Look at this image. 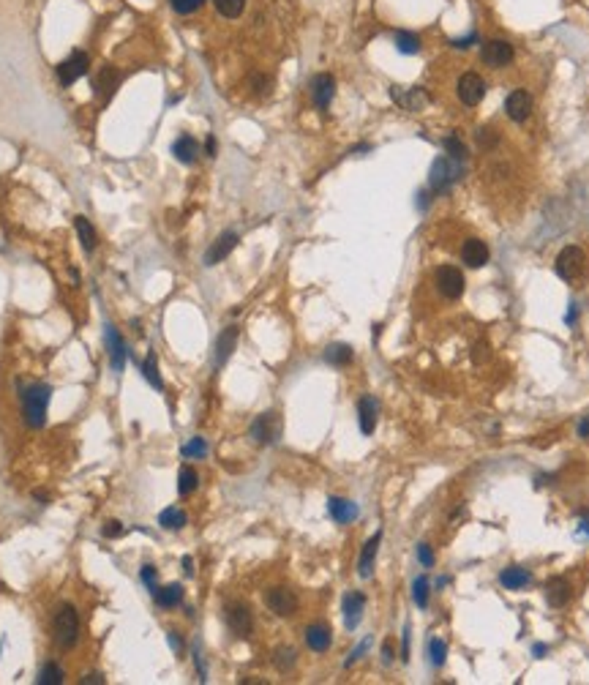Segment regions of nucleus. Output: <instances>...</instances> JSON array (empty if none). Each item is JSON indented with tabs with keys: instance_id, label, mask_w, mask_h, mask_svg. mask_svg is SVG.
Listing matches in <instances>:
<instances>
[{
	"instance_id": "obj_1",
	"label": "nucleus",
	"mask_w": 589,
	"mask_h": 685,
	"mask_svg": "<svg viewBox=\"0 0 589 685\" xmlns=\"http://www.w3.org/2000/svg\"><path fill=\"white\" fill-rule=\"evenodd\" d=\"M49 399H52V388L47 382H33L22 391V418L30 429H41L47 423Z\"/></svg>"
},
{
	"instance_id": "obj_48",
	"label": "nucleus",
	"mask_w": 589,
	"mask_h": 685,
	"mask_svg": "<svg viewBox=\"0 0 589 685\" xmlns=\"http://www.w3.org/2000/svg\"><path fill=\"white\" fill-rule=\"evenodd\" d=\"M478 145H480V147L497 145V134H494L491 128H480V131H478Z\"/></svg>"
},
{
	"instance_id": "obj_29",
	"label": "nucleus",
	"mask_w": 589,
	"mask_h": 685,
	"mask_svg": "<svg viewBox=\"0 0 589 685\" xmlns=\"http://www.w3.org/2000/svg\"><path fill=\"white\" fill-rule=\"evenodd\" d=\"M159 524H162V530L178 533V530H183L186 524H188V516H186V511H181L178 505H169V508H164L162 514H159Z\"/></svg>"
},
{
	"instance_id": "obj_42",
	"label": "nucleus",
	"mask_w": 589,
	"mask_h": 685,
	"mask_svg": "<svg viewBox=\"0 0 589 685\" xmlns=\"http://www.w3.org/2000/svg\"><path fill=\"white\" fill-rule=\"evenodd\" d=\"M140 579H142V584L150 590V593H156V587H159V571H156V565L145 562L142 571H140Z\"/></svg>"
},
{
	"instance_id": "obj_2",
	"label": "nucleus",
	"mask_w": 589,
	"mask_h": 685,
	"mask_svg": "<svg viewBox=\"0 0 589 685\" xmlns=\"http://www.w3.org/2000/svg\"><path fill=\"white\" fill-rule=\"evenodd\" d=\"M52 636H55V644L61 650L77 647V642H80V612H77V606H71V603L58 606V612L52 617Z\"/></svg>"
},
{
	"instance_id": "obj_4",
	"label": "nucleus",
	"mask_w": 589,
	"mask_h": 685,
	"mask_svg": "<svg viewBox=\"0 0 589 685\" xmlns=\"http://www.w3.org/2000/svg\"><path fill=\"white\" fill-rule=\"evenodd\" d=\"M251 440L257 442V445H273V442H279V437H281V416L279 413H262V416L254 418V423H251Z\"/></svg>"
},
{
	"instance_id": "obj_13",
	"label": "nucleus",
	"mask_w": 589,
	"mask_h": 685,
	"mask_svg": "<svg viewBox=\"0 0 589 685\" xmlns=\"http://www.w3.org/2000/svg\"><path fill=\"white\" fill-rule=\"evenodd\" d=\"M456 93H459V99L467 107H475L480 104L483 96H486V83H483V77H478L475 71H469V74H461Z\"/></svg>"
},
{
	"instance_id": "obj_9",
	"label": "nucleus",
	"mask_w": 589,
	"mask_h": 685,
	"mask_svg": "<svg viewBox=\"0 0 589 685\" xmlns=\"http://www.w3.org/2000/svg\"><path fill=\"white\" fill-rule=\"evenodd\" d=\"M104 344L109 350V363L112 369L121 374L126 369V360H128V347H126V339L121 336V331L115 325H104Z\"/></svg>"
},
{
	"instance_id": "obj_12",
	"label": "nucleus",
	"mask_w": 589,
	"mask_h": 685,
	"mask_svg": "<svg viewBox=\"0 0 589 685\" xmlns=\"http://www.w3.org/2000/svg\"><path fill=\"white\" fill-rule=\"evenodd\" d=\"M390 99L401 107V109H406V112H420L428 104V93L423 87H401V85H393L390 87Z\"/></svg>"
},
{
	"instance_id": "obj_20",
	"label": "nucleus",
	"mask_w": 589,
	"mask_h": 685,
	"mask_svg": "<svg viewBox=\"0 0 589 685\" xmlns=\"http://www.w3.org/2000/svg\"><path fill=\"white\" fill-rule=\"evenodd\" d=\"M238 339H241V328H238V325H229V328H224V331L219 333V339H216V366H219V369L229 360V355L235 353Z\"/></svg>"
},
{
	"instance_id": "obj_5",
	"label": "nucleus",
	"mask_w": 589,
	"mask_h": 685,
	"mask_svg": "<svg viewBox=\"0 0 589 685\" xmlns=\"http://www.w3.org/2000/svg\"><path fill=\"white\" fill-rule=\"evenodd\" d=\"M434 284H437V290L442 292L447 301L461 298L464 290H467V279H464V273H461L459 268H453V265L437 268V273H434Z\"/></svg>"
},
{
	"instance_id": "obj_52",
	"label": "nucleus",
	"mask_w": 589,
	"mask_h": 685,
	"mask_svg": "<svg viewBox=\"0 0 589 685\" xmlns=\"http://www.w3.org/2000/svg\"><path fill=\"white\" fill-rule=\"evenodd\" d=\"M475 42H478V36H475V33H469L467 39H456V42H453V47H459V49H467L469 44H475Z\"/></svg>"
},
{
	"instance_id": "obj_16",
	"label": "nucleus",
	"mask_w": 589,
	"mask_h": 685,
	"mask_svg": "<svg viewBox=\"0 0 589 685\" xmlns=\"http://www.w3.org/2000/svg\"><path fill=\"white\" fill-rule=\"evenodd\" d=\"M505 112H508L510 121L524 123L529 115H532V96H529L527 90H513L508 99H505Z\"/></svg>"
},
{
	"instance_id": "obj_51",
	"label": "nucleus",
	"mask_w": 589,
	"mask_h": 685,
	"mask_svg": "<svg viewBox=\"0 0 589 685\" xmlns=\"http://www.w3.org/2000/svg\"><path fill=\"white\" fill-rule=\"evenodd\" d=\"M401 661H409V625L404 628V636H401Z\"/></svg>"
},
{
	"instance_id": "obj_17",
	"label": "nucleus",
	"mask_w": 589,
	"mask_h": 685,
	"mask_svg": "<svg viewBox=\"0 0 589 685\" xmlns=\"http://www.w3.org/2000/svg\"><path fill=\"white\" fill-rule=\"evenodd\" d=\"M327 514H330V519L336 521V524H352V521L360 516V508L352 499L330 497L327 499Z\"/></svg>"
},
{
	"instance_id": "obj_47",
	"label": "nucleus",
	"mask_w": 589,
	"mask_h": 685,
	"mask_svg": "<svg viewBox=\"0 0 589 685\" xmlns=\"http://www.w3.org/2000/svg\"><path fill=\"white\" fill-rule=\"evenodd\" d=\"M368 644H371V639H368V636H366L363 642H360V644H358V647H355V650H352V653H349V658H346V661H344L346 669H349V666H352V664H358V661L363 658V653H366V650H368Z\"/></svg>"
},
{
	"instance_id": "obj_3",
	"label": "nucleus",
	"mask_w": 589,
	"mask_h": 685,
	"mask_svg": "<svg viewBox=\"0 0 589 685\" xmlns=\"http://www.w3.org/2000/svg\"><path fill=\"white\" fill-rule=\"evenodd\" d=\"M456 181H461V162H456L450 156H439L431 164V175H428L431 191H447Z\"/></svg>"
},
{
	"instance_id": "obj_28",
	"label": "nucleus",
	"mask_w": 589,
	"mask_h": 685,
	"mask_svg": "<svg viewBox=\"0 0 589 685\" xmlns=\"http://www.w3.org/2000/svg\"><path fill=\"white\" fill-rule=\"evenodd\" d=\"M529 581H532V574H529L527 568H518V565H510V568H505L499 574V584L505 590H524Z\"/></svg>"
},
{
	"instance_id": "obj_30",
	"label": "nucleus",
	"mask_w": 589,
	"mask_h": 685,
	"mask_svg": "<svg viewBox=\"0 0 589 685\" xmlns=\"http://www.w3.org/2000/svg\"><path fill=\"white\" fill-rule=\"evenodd\" d=\"M142 377H145V382H147L150 388L164 391V380H162V372H159V358H156V353H153V350H147V355H145Z\"/></svg>"
},
{
	"instance_id": "obj_26",
	"label": "nucleus",
	"mask_w": 589,
	"mask_h": 685,
	"mask_svg": "<svg viewBox=\"0 0 589 685\" xmlns=\"http://www.w3.org/2000/svg\"><path fill=\"white\" fill-rule=\"evenodd\" d=\"M172 156H175L181 164H194L197 156H200V143H197L191 134H181V137L172 143Z\"/></svg>"
},
{
	"instance_id": "obj_6",
	"label": "nucleus",
	"mask_w": 589,
	"mask_h": 685,
	"mask_svg": "<svg viewBox=\"0 0 589 685\" xmlns=\"http://www.w3.org/2000/svg\"><path fill=\"white\" fill-rule=\"evenodd\" d=\"M265 603H267V609H270L276 617H292V614L298 612V595H295V590H289V587H284V584L270 587V590L265 593Z\"/></svg>"
},
{
	"instance_id": "obj_33",
	"label": "nucleus",
	"mask_w": 589,
	"mask_h": 685,
	"mask_svg": "<svg viewBox=\"0 0 589 685\" xmlns=\"http://www.w3.org/2000/svg\"><path fill=\"white\" fill-rule=\"evenodd\" d=\"M322 358H325V363H330V366H346V363H352L355 353H352L349 344H330Z\"/></svg>"
},
{
	"instance_id": "obj_8",
	"label": "nucleus",
	"mask_w": 589,
	"mask_h": 685,
	"mask_svg": "<svg viewBox=\"0 0 589 685\" xmlns=\"http://www.w3.org/2000/svg\"><path fill=\"white\" fill-rule=\"evenodd\" d=\"M554 268H557V276H559V279L573 281V279L584 270V251L578 249V246H565V249L559 251Z\"/></svg>"
},
{
	"instance_id": "obj_46",
	"label": "nucleus",
	"mask_w": 589,
	"mask_h": 685,
	"mask_svg": "<svg viewBox=\"0 0 589 685\" xmlns=\"http://www.w3.org/2000/svg\"><path fill=\"white\" fill-rule=\"evenodd\" d=\"M102 535L104 538H121V535H126V524H121V521H107L102 527Z\"/></svg>"
},
{
	"instance_id": "obj_45",
	"label": "nucleus",
	"mask_w": 589,
	"mask_h": 685,
	"mask_svg": "<svg viewBox=\"0 0 589 685\" xmlns=\"http://www.w3.org/2000/svg\"><path fill=\"white\" fill-rule=\"evenodd\" d=\"M415 554H418V560H420V565H423V568H434V552H431V546H428V543H418Z\"/></svg>"
},
{
	"instance_id": "obj_15",
	"label": "nucleus",
	"mask_w": 589,
	"mask_h": 685,
	"mask_svg": "<svg viewBox=\"0 0 589 685\" xmlns=\"http://www.w3.org/2000/svg\"><path fill=\"white\" fill-rule=\"evenodd\" d=\"M238 246V232H224V235H219L216 241H213V246L205 251V265L210 268V265H219L221 260H226L229 254H232V249Z\"/></svg>"
},
{
	"instance_id": "obj_35",
	"label": "nucleus",
	"mask_w": 589,
	"mask_h": 685,
	"mask_svg": "<svg viewBox=\"0 0 589 685\" xmlns=\"http://www.w3.org/2000/svg\"><path fill=\"white\" fill-rule=\"evenodd\" d=\"M295 664H298V653H295V647H279V650L273 653V666H276L279 672H292Z\"/></svg>"
},
{
	"instance_id": "obj_37",
	"label": "nucleus",
	"mask_w": 589,
	"mask_h": 685,
	"mask_svg": "<svg viewBox=\"0 0 589 685\" xmlns=\"http://www.w3.org/2000/svg\"><path fill=\"white\" fill-rule=\"evenodd\" d=\"M213 3H216V11H219L221 17H226V20L241 17L245 8V0H213Z\"/></svg>"
},
{
	"instance_id": "obj_54",
	"label": "nucleus",
	"mask_w": 589,
	"mask_h": 685,
	"mask_svg": "<svg viewBox=\"0 0 589 685\" xmlns=\"http://www.w3.org/2000/svg\"><path fill=\"white\" fill-rule=\"evenodd\" d=\"M578 437H584V440H589V416L581 418V423H578Z\"/></svg>"
},
{
	"instance_id": "obj_32",
	"label": "nucleus",
	"mask_w": 589,
	"mask_h": 685,
	"mask_svg": "<svg viewBox=\"0 0 589 685\" xmlns=\"http://www.w3.org/2000/svg\"><path fill=\"white\" fill-rule=\"evenodd\" d=\"M197 486H200V475H197V470H194L191 464H183V467H181V473H178V495H181V497H188V495H194V492H197Z\"/></svg>"
},
{
	"instance_id": "obj_23",
	"label": "nucleus",
	"mask_w": 589,
	"mask_h": 685,
	"mask_svg": "<svg viewBox=\"0 0 589 685\" xmlns=\"http://www.w3.org/2000/svg\"><path fill=\"white\" fill-rule=\"evenodd\" d=\"M121 85V71L118 68H112V66H104L102 71H99V77H96V83H93V87H96V99H112V93H115V87Z\"/></svg>"
},
{
	"instance_id": "obj_24",
	"label": "nucleus",
	"mask_w": 589,
	"mask_h": 685,
	"mask_svg": "<svg viewBox=\"0 0 589 685\" xmlns=\"http://www.w3.org/2000/svg\"><path fill=\"white\" fill-rule=\"evenodd\" d=\"M570 595H573V587L562 576H557V579H551L546 584V603H549L551 609H562L570 601Z\"/></svg>"
},
{
	"instance_id": "obj_40",
	"label": "nucleus",
	"mask_w": 589,
	"mask_h": 685,
	"mask_svg": "<svg viewBox=\"0 0 589 685\" xmlns=\"http://www.w3.org/2000/svg\"><path fill=\"white\" fill-rule=\"evenodd\" d=\"M183 456L186 459H205L207 456V442L202 437H191L183 445Z\"/></svg>"
},
{
	"instance_id": "obj_55",
	"label": "nucleus",
	"mask_w": 589,
	"mask_h": 685,
	"mask_svg": "<svg viewBox=\"0 0 589 685\" xmlns=\"http://www.w3.org/2000/svg\"><path fill=\"white\" fill-rule=\"evenodd\" d=\"M205 153L207 156H216V137H207L205 140Z\"/></svg>"
},
{
	"instance_id": "obj_39",
	"label": "nucleus",
	"mask_w": 589,
	"mask_h": 685,
	"mask_svg": "<svg viewBox=\"0 0 589 685\" xmlns=\"http://www.w3.org/2000/svg\"><path fill=\"white\" fill-rule=\"evenodd\" d=\"M428 593H431V590H428L426 576H418V579L412 581V601L418 603L420 609H426L428 606Z\"/></svg>"
},
{
	"instance_id": "obj_41",
	"label": "nucleus",
	"mask_w": 589,
	"mask_h": 685,
	"mask_svg": "<svg viewBox=\"0 0 589 685\" xmlns=\"http://www.w3.org/2000/svg\"><path fill=\"white\" fill-rule=\"evenodd\" d=\"M442 145H445L450 159H456V162H464V159H467V145H464L459 137H447Z\"/></svg>"
},
{
	"instance_id": "obj_56",
	"label": "nucleus",
	"mask_w": 589,
	"mask_h": 685,
	"mask_svg": "<svg viewBox=\"0 0 589 685\" xmlns=\"http://www.w3.org/2000/svg\"><path fill=\"white\" fill-rule=\"evenodd\" d=\"M183 574L186 576H194V560H191L188 554L183 557Z\"/></svg>"
},
{
	"instance_id": "obj_25",
	"label": "nucleus",
	"mask_w": 589,
	"mask_h": 685,
	"mask_svg": "<svg viewBox=\"0 0 589 685\" xmlns=\"http://www.w3.org/2000/svg\"><path fill=\"white\" fill-rule=\"evenodd\" d=\"M305 644H308V650H314V653H327L330 650V644H333V634H330V628L322 623H314L305 628Z\"/></svg>"
},
{
	"instance_id": "obj_10",
	"label": "nucleus",
	"mask_w": 589,
	"mask_h": 685,
	"mask_svg": "<svg viewBox=\"0 0 589 685\" xmlns=\"http://www.w3.org/2000/svg\"><path fill=\"white\" fill-rule=\"evenodd\" d=\"M513 58H516L513 44L505 42V39H491V42H486L483 44V49H480V61L486 63V66H491V68H502V66H508Z\"/></svg>"
},
{
	"instance_id": "obj_22",
	"label": "nucleus",
	"mask_w": 589,
	"mask_h": 685,
	"mask_svg": "<svg viewBox=\"0 0 589 685\" xmlns=\"http://www.w3.org/2000/svg\"><path fill=\"white\" fill-rule=\"evenodd\" d=\"M461 260H464V265H469V268H480V265L488 262V246L480 238H469V241H464V246H461Z\"/></svg>"
},
{
	"instance_id": "obj_11",
	"label": "nucleus",
	"mask_w": 589,
	"mask_h": 685,
	"mask_svg": "<svg viewBox=\"0 0 589 685\" xmlns=\"http://www.w3.org/2000/svg\"><path fill=\"white\" fill-rule=\"evenodd\" d=\"M87 63H90L87 52H71V55L58 66V80H61L63 87H71L80 77H85V74H87Z\"/></svg>"
},
{
	"instance_id": "obj_14",
	"label": "nucleus",
	"mask_w": 589,
	"mask_h": 685,
	"mask_svg": "<svg viewBox=\"0 0 589 685\" xmlns=\"http://www.w3.org/2000/svg\"><path fill=\"white\" fill-rule=\"evenodd\" d=\"M341 612H344V625L349 631H355L363 620V612H366V595L358 593V590L346 593L344 601H341Z\"/></svg>"
},
{
	"instance_id": "obj_27",
	"label": "nucleus",
	"mask_w": 589,
	"mask_h": 685,
	"mask_svg": "<svg viewBox=\"0 0 589 685\" xmlns=\"http://www.w3.org/2000/svg\"><path fill=\"white\" fill-rule=\"evenodd\" d=\"M153 598H156V603H159L162 609H175V606H181V601H183V584L172 581V584L156 587Z\"/></svg>"
},
{
	"instance_id": "obj_21",
	"label": "nucleus",
	"mask_w": 589,
	"mask_h": 685,
	"mask_svg": "<svg viewBox=\"0 0 589 685\" xmlns=\"http://www.w3.org/2000/svg\"><path fill=\"white\" fill-rule=\"evenodd\" d=\"M333 96H336V80L330 74L314 77V83H311V99H314L317 109H327L330 102H333Z\"/></svg>"
},
{
	"instance_id": "obj_58",
	"label": "nucleus",
	"mask_w": 589,
	"mask_h": 685,
	"mask_svg": "<svg viewBox=\"0 0 589 685\" xmlns=\"http://www.w3.org/2000/svg\"><path fill=\"white\" fill-rule=\"evenodd\" d=\"M576 314H578V306H576V303H570V312H568V317H565V322H568V325H576Z\"/></svg>"
},
{
	"instance_id": "obj_44",
	"label": "nucleus",
	"mask_w": 589,
	"mask_h": 685,
	"mask_svg": "<svg viewBox=\"0 0 589 685\" xmlns=\"http://www.w3.org/2000/svg\"><path fill=\"white\" fill-rule=\"evenodd\" d=\"M488 358H491V350H488L486 341H475V344H472V363L480 366V363H486Z\"/></svg>"
},
{
	"instance_id": "obj_49",
	"label": "nucleus",
	"mask_w": 589,
	"mask_h": 685,
	"mask_svg": "<svg viewBox=\"0 0 589 685\" xmlns=\"http://www.w3.org/2000/svg\"><path fill=\"white\" fill-rule=\"evenodd\" d=\"M166 644H169V647H172L178 655H183V639H181V634H178V631H169V634H166Z\"/></svg>"
},
{
	"instance_id": "obj_50",
	"label": "nucleus",
	"mask_w": 589,
	"mask_h": 685,
	"mask_svg": "<svg viewBox=\"0 0 589 685\" xmlns=\"http://www.w3.org/2000/svg\"><path fill=\"white\" fill-rule=\"evenodd\" d=\"M104 683H107V677L99 674V672H90L87 677H82V685H104Z\"/></svg>"
},
{
	"instance_id": "obj_18",
	"label": "nucleus",
	"mask_w": 589,
	"mask_h": 685,
	"mask_svg": "<svg viewBox=\"0 0 589 685\" xmlns=\"http://www.w3.org/2000/svg\"><path fill=\"white\" fill-rule=\"evenodd\" d=\"M379 540H382V530L374 533L363 543V552H360V560H358V576L360 579H371L374 576V562H377V552H379Z\"/></svg>"
},
{
	"instance_id": "obj_31",
	"label": "nucleus",
	"mask_w": 589,
	"mask_h": 685,
	"mask_svg": "<svg viewBox=\"0 0 589 685\" xmlns=\"http://www.w3.org/2000/svg\"><path fill=\"white\" fill-rule=\"evenodd\" d=\"M74 227H77V238H80L82 249L85 251L96 249L99 235H96V229H93V224H90V219H87V216H77V219H74Z\"/></svg>"
},
{
	"instance_id": "obj_43",
	"label": "nucleus",
	"mask_w": 589,
	"mask_h": 685,
	"mask_svg": "<svg viewBox=\"0 0 589 685\" xmlns=\"http://www.w3.org/2000/svg\"><path fill=\"white\" fill-rule=\"evenodd\" d=\"M169 3H172V8H175L178 14L188 17V14H194V11H200V8H202L205 0H169Z\"/></svg>"
},
{
	"instance_id": "obj_38",
	"label": "nucleus",
	"mask_w": 589,
	"mask_h": 685,
	"mask_svg": "<svg viewBox=\"0 0 589 685\" xmlns=\"http://www.w3.org/2000/svg\"><path fill=\"white\" fill-rule=\"evenodd\" d=\"M61 683H63V669L58 664H52V661H47L39 672V685H61Z\"/></svg>"
},
{
	"instance_id": "obj_36",
	"label": "nucleus",
	"mask_w": 589,
	"mask_h": 685,
	"mask_svg": "<svg viewBox=\"0 0 589 685\" xmlns=\"http://www.w3.org/2000/svg\"><path fill=\"white\" fill-rule=\"evenodd\" d=\"M428 661H431V666L434 669H442L447 661V642L445 639H439V636H434L431 642H428Z\"/></svg>"
},
{
	"instance_id": "obj_53",
	"label": "nucleus",
	"mask_w": 589,
	"mask_h": 685,
	"mask_svg": "<svg viewBox=\"0 0 589 685\" xmlns=\"http://www.w3.org/2000/svg\"><path fill=\"white\" fill-rule=\"evenodd\" d=\"M382 661H385V664H393V644L390 642L382 644Z\"/></svg>"
},
{
	"instance_id": "obj_57",
	"label": "nucleus",
	"mask_w": 589,
	"mask_h": 685,
	"mask_svg": "<svg viewBox=\"0 0 589 685\" xmlns=\"http://www.w3.org/2000/svg\"><path fill=\"white\" fill-rule=\"evenodd\" d=\"M546 653H549V647H546V644H535V647H532V655H535V658H543Z\"/></svg>"
},
{
	"instance_id": "obj_7",
	"label": "nucleus",
	"mask_w": 589,
	"mask_h": 685,
	"mask_svg": "<svg viewBox=\"0 0 589 685\" xmlns=\"http://www.w3.org/2000/svg\"><path fill=\"white\" fill-rule=\"evenodd\" d=\"M224 617H226L229 631H232L238 639H248V636H251V631H254V617H251V612H248L245 603H229L226 612H224Z\"/></svg>"
},
{
	"instance_id": "obj_19",
	"label": "nucleus",
	"mask_w": 589,
	"mask_h": 685,
	"mask_svg": "<svg viewBox=\"0 0 589 685\" xmlns=\"http://www.w3.org/2000/svg\"><path fill=\"white\" fill-rule=\"evenodd\" d=\"M377 416H379V404L374 396H360L358 401V423H360V432L366 437L374 435L377 429Z\"/></svg>"
},
{
	"instance_id": "obj_34",
	"label": "nucleus",
	"mask_w": 589,
	"mask_h": 685,
	"mask_svg": "<svg viewBox=\"0 0 589 685\" xmlns=\"http://www.w3.org/2000/svg\"><path fill=\"white\" fill-rule=\"evenodd\" d=\"M393 42H396V47H399V52H404V55H418V52H420V36H418V33L399 30V33L393 36Z\"/></svg>"
}]
</instances>
